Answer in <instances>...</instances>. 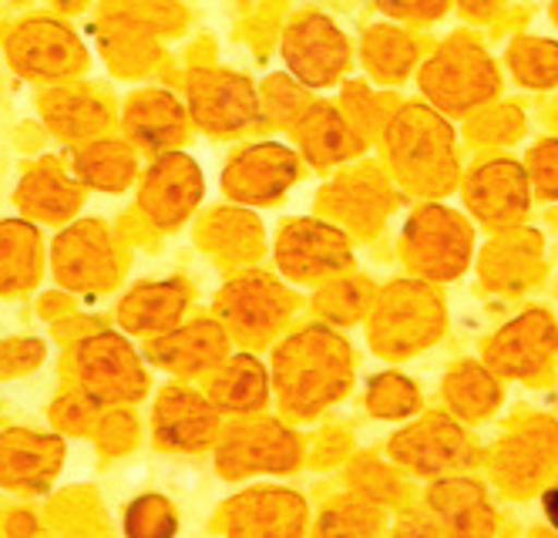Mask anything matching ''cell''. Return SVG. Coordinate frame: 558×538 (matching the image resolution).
Masks as SVG:
<instances>
[{"label":"cell","instance_id":"6da1fadb","mask_svg":"<svg viewBox=\"0 0 558 538\" xmlns=\"http://www.w3.org/2000/svg\"><path fill=\"white\" fill-rule=\"evenodd\" d=\"M8 61L17 74L34 81H61L85 64V51L77 37L48 17H31L8 37Z\"/></svg>","mask_w":558,"mask_h":538},{"label":"cell","instance_id":"7a4b0ae2","mask_svg":"<svg viewBox=\"0 0 558 538\" xmlns=\"http://www.w3.org/2000/svg\"><path fill=\"white\" fill-rule=\"evenodd\" d=\"M77 374L88 400L95 404H118L142 394V370L132 347L114 337L98 334L77 347Z\"/></svg>","mask_w":558,"mask_h":538},{"label":"cell","instance_id":"3957f363","mask_svg":"<svg viewBox=\"0 0 558 538\" xmlns=\"http://www.w3.org/2000/svg\"><path fill=\"white\" fill-rule=\"evenodd\" d=\"M61 441L51 434H34L14 428L0 434V485L11 491H45L61 468Z\"/></svg>","mask_w":558,"mask_h":538},{"label":"cell","instance_id":"277c9868","mask_svg":"<svg viewBox=\"0 0 558 538\" xmlns=\"http://www.w3.org/2000/svg\"><path fill=\"white\" fill-rule=\"evenodd\" d=\"M54 276L71 289H95L111 279L108 236L95 223H82L58 236L51 250Z\"/></svg>","mask_w":558,"mask_h":538},{"label":"cell","instance_id":"5b68a950","mask_svg":"<svg viewBox=\"0 0 558 538\" xmlns=\"http://www.w3.org/2000/svg\"><path fill=\"white\" fill-rule=\"evenodd\" d=\"M41 276V236L24 219H0V297L31 289Z\"/></svg>","mask_w":558,"mask_h":538},{"label":"cell","instance_id":"8992f818","mask_svg":"<svg viewBox=\"0 0 558 538\" xmlns=\"http://www.w3.org/2000/svg\"><path fill=\"white\" fill-rule=\"evenodd\" d=\"M14 202L21 205V210L31 216V219H41V223H64L74 216V210L82 205V195H77V189L58 172V169H31L17 192H14Z\"/></svg>","mask_w":558,"mask_h":538},{"label":"cell","instance_id":"52a82bcc","mask_svg":"<svg viewBox=\"0 0 558 538\" xmlns=\"http://www.w3.org/2000/svg\"><path fill=\"white\" fill-rule=\"evenodd\" d=\"M37 105H41L45 125L64 142L92 139L105 125L101 101L88 98L85 92H48V95H41Z\"/></svg>","mask_w":558,"mask_h":538},{"label":"cell","instance_id":"ba28073f","mask_svg":"<svg viewBox=\"0 0 558 538\" xmlns=\"http://www.w3.org/2000/svg\"><path fill=\"white\" fill-rule=\"evenodd\" d=\"M155 421H158V438L166 444H182V447L198 444L213 431V418H209L206 404L185 391L162 394L158 410H155Z\"/></svg>","mask_w":558,"mask_h":538},{"label":"cell","instance_id":"9c48e42d","mask_svg":"<svg viewBox=\"0 0 558 538\" xmlns=\"http://www.w3.org/2000/svg\"><path fill=\"white\" fill-rule=\"evenodd\" d=\"M77 172H82V179L95 189L118 192L132 179V155L122 145L98 142L82 152V158H77Z\"/></svg>","mask_w":558,"mask_h":538},{"label":"cell","instance_id":"30bf717a","mask_svg":"<svg viewBox=\"0 0 558 538\" xmlns=\"http://www.w3.org/2000/svg\"><path fill=\"white\" fill-rule=\"evenodd\" d=\"M45 360V344L41 340H4L0 344V378H21Z\"/></svg>","mask_w":558,"mask_h":538},{"label":"cell","instance_id":"8fae6325","mask_svg":"<svg viewBox=\"0 0 558 538\" xmlns=\"http://www.w3.org/2000/svg\"><path fill=\"white\" fill-rule=\"evenodd\" d=\"M8 531L11 535H24V531H37V522L27 515V512H21V515H14L11 522H8Z\"/></svg>","mask_w":558,"mask_h":538},{"label":"cell","instance_id":"7c38bea8","mask_svg":"<svg viewBox=\"0 0 558 538\" xmlns=\"http://www.w3.org/2000/svg\"><path fill=\"white\" fill-rule=\"evenodd\" d=\"M545 512H548V518H551V522L558 525V488L545 494Z\"/></svg>","mask_w":558,"mask_h":538}]
</instances>
